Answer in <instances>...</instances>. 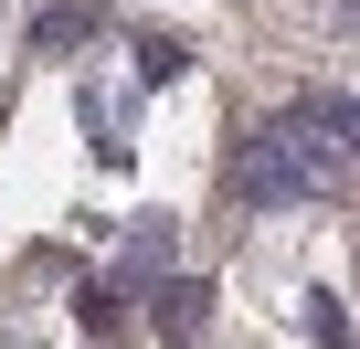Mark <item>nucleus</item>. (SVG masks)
<instances>
[{"label":"nucleus","instance_id":"obj_2","mask_svg":"<svg viewBox=\"0 0 360 349\" xmlns=\"http://www.w3.org/2000/svg\"><path fill=\"white\" fill-rule=\"evenodd\" d=\"M202 328V286H159V338H191Z\"/></svg>","mask_w":360,"mask_h":349},{"label":"nucleus","instance_id":"obj_1","mask_svg":"<svg viewBox=\"0 0 360 349\" xmlns=\"http://www.w3.org/2000/svg\"><path fill=\"white\" fill-rule=\"evenodd\" d=\"M233 191H244V202H286V159H276V138H244V148H233Z\"/></svg>","mask_w":360,"mask_h":349}]
</instances>
